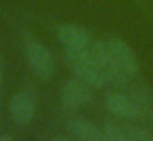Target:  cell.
I'll list each match as a JSON object with an SVG mask.
<instances>
[{
	"mask_svg": "<svg viewBox=\"0 0 153 141\" xmlns=\"http://www.w3.org/2000/svg\"><path fill=\"white\" fill-rule=\"evenodd\" d=\"M107 67L114 85H122L138 75V61L133 49L120 38H109L102 41Z\"/></svg>",
	"mask_w": 153,
	"mask_h": 141,
	"instance_id": "6da1fadb",
	"label": "cell"
},
{
	"mask_svg": "<svg viewBox=\"0 0 153 141\" xmlns=\"http://www.w3.org/2000/svg\"><path fill=\"white\" fill-rule=\"evenodd\" d=\"M25 54L27 61L33 74L40 79H51L56 72V62L51 54V51L43 44V43L31 39L25 46Z\"/></svg>",
	"mask_w": 153,
	"mask_h": 141,
	"instance_id": "7a4b0ae2",
	"label": "cell"
},
{
	"mask_svg": "<svg viewBox=\"0 0 153 141\" xmlns=\"http://www.w3.org/2000/svg\"><path fill=\"white\" fill-rule=\"evenodd\" d=\"M58 39L64 46L66 54H79V52H86L94 48L96 39L89 35V31L77 25H71V23H64L58 28Z\"/></svg>",
	"mask_w": 153,
	"mask_h": 141,
	"instance_id": "3957f363",
	"label": "cell"
},
{
	"mask_svg": "<svg viewBox=\"0 0 153 141\" xmlns=\"http://www.w3.org/2000/svg\"><path fill=\"white\" fill-rule=\"evenodd\" d=\"M59 97H61V102H63V105L66 108H71V110L82 108L91 102L92 85H89L87 82H84L79 77L69 79L63 85V89H61Z\"/></svg>",
	"mask_w": 153,
	"mask_h": 141,
	"instance_id": "277c9868",
	"label": "cell"
},
{
	"mask_svg": "<svg viewBox=\"0 0 153 141\" xmlns=\"http://www.w3.org/2000/svg\"><path fill=\"white\" fill-rule=\"evenodd\" d=\"M10 115L13 118L15 123L18 125H28L35 117V110H36V98L31 92L22 90L12 97L10 105H8Z\"/></svg>",
	"mask_w": 153,
	"mask_h": 141,
	"instance_id": "5b68a950",
	"label": "cell"
},
{
	"mask_svg": "<svg viewBox=\"0 0 153 141\" xmlns=\"http://www.w3.org/2000/svg\"><path fill=\"white\" fill-rule=\"evenodd\" d=\"M68 130L79 141H107L102 128L87 118H71L68 121Z\"/></svg>",
	"mask_w": 153,
	"mask_h": 141,
	"instance_id": "8992f818",
	"label": "cell"
},
{
	"mask_svg": "<svg viewBox=\"0 0 153 141\" xmlns=\"http://www.w3.org/2000/svg\"><path fill=\"white\" fill-rule=\"evenodd\" d=\"M105 105L114 115L125 120H135L140 118V111L137 103L133 102L132 95L125 94H109L105 98Z\"/></svg>",
	"mask_w": 153,
	"mask_h": 141,
	"instance_id": "52a82bcc",
	"label": "cell"
},
{
	"mask_svg": "<svg viewBox=\"0 0 153 141\" xmlns=\"http://www.w3.org/2000/svg\"><path fill=\"white\" fill-rule=\"evenodd\" d=\"M104 133H105L107 141H135L130 133L128 125H119L114 121H107L102 126Z\"/></svg>",
	"mask_w": 153,
	"mask_h": 141,
	"instance_id": "ba28073f",
	"label": "cell"
},
{
	"mask_svg": "<svg viewBox=\"0 0 153 141\" xmlns=\"http://www.w3.org/2000/svg\"><path fill=\"white\" fill-rule=\"evenodd\" d=\"M128 128L135 141H153V134L148 130H145V128L133 126V125H128Z\"/></svg>",
	"mask_w": 153,
	"mask_h": 141,
	"instance_id": "9c48e42d",
	"label": "cell"
},
{
	"mask_svg": "<svg viewBox=\"0 0 153 141\" xmlns=\"http://www.w3.org/2000/svg\"><path fill=\"white\" fill-rule=\"evenodd\" d=\"M0 141H13V138L8 136V134H4V136H0Z\"/></svg>",
	"mask_w": 153,
	"mask_h": 141,
	"instance_id": "30bf717a",
	"label": "cell"
},
{
	"mask_svg": "<svg viewBox=\"0 0 153 141\" xmlns=\"http://www.w3.org/2000/svg\"><path fill=\"white\" fill-rule=\"evenodd\" d=\"M2 80H4V67L0 64V87H2Z\"/></svg>",
	"mask_w": 153,
	"mask_h": 141,
	"instance_id": "8fae6325",
	"label": "cell"
},
{
	"mask_svg": "<svg viewBox=\"0 0 153 141\" xmlns=\"http://www.w3.org/2000/svg\"><path fill=\"white\" fill-rule=\"evenodd\" d=\"M51 141H73V140H69V138H54Z\"/></svg>",
	"mask_w": 153,
	"mask_h": 141,
	"instance_id": "7c38bea8",
	"label": "cell"
}]
</instances>
